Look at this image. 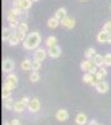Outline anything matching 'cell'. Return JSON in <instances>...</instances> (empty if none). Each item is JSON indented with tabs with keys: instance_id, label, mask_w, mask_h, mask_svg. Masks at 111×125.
<instances>
[{
	"instance_id": "6da1fadb",
	"label": "cell",
	"mask_w": 111,
	"mask_h": 125,
	"mask_svg": "<svg viewBox=\"0 0 111 125\" xmlns=\"http://www.w3.org/2000/svg\"><path fill=\"white\" fill-rule=\"evenodd\" d=\"M40 43H41V35L37 31H33L26 35V39L23 41V46L24 49L26 50H33V49H36Z\"/></svg>"
},
{
	"instance_id": "7a4b0ae2",
	"label": "cell",
	"mask_w": 111,
	"mask_h": 125,
	"mask_svg": "<svg viewBox=\"0 0 111 125\" xmlns=\"http://www.w3.org/2000/svg\"><path fill=\"white\" fill-rule=\"evenodd\" d=\"M4 85L10 88V89H15L18 85H19V80H18V76L15 74H8V76L5 78V81H4Z\"/></svg>"
},
{
	"instance_id": "3957f363",
	"label": "cell",
	"mask_w": 111,
	"mask_h": 125,
	"mask_svg": "<svg viewBox=\"0 0 111 125\" xmlns=\"http://www.w3.org/2000/svg\"><path fill=\"white\" fill-rule=\"evenodd\" d=\"M14 69H15V61L13 59L6 58L5 60H3V71L4 73H9V74H11Z\"/></svg>"
},
{
	"instance_id": "277c9868",
	"label": "cell",
	"mask_w": 111,
	"mask_h": 125,
	"mask_svg": "<svg viewBox=\"0 0 111 125\" xmlns=\"http://www.w3.org/2000/svg\"><path fill=\"white\" fill-rule=\"evenodd\" d=\"M28 109L29 111H31V113H37L40 110V101L37 98H33V99H30L29 104H28Z\"/></svg>"
},
{
	"instance_id": "5b68a950",
	"label": "cell",
	"mask_w": 111,
	"mask_h": 125,
	"mask_svg": "<svg viewBox=\"0 0 111 125\" xmlns=\"http://www.w3.org/2000/svg\"><path fill=\"white\" fill-rule=\"evenodd\" d=\"M92 66H95V62H94L92 59H86L80 64V69H81L83 71H85V73H90V70L92 69Z\"/></svg>"
},
{
	"instance_id": "8992f818",
	"label": "cell",
	"mask_w": 111,
	"mask_h": 125,
	"mask_svg": "<svg viewBox=\"0 0 111 125\" xmlns=\"http://www.w3.org/2000/svg\"><path fill=\"white\" fill-rule=\"evenodd\" d=\"M60 24H61L65 29H73L75 25H76V21L75 19L71 18V16H66L65 19H63L61 21H60Z\"/></svg>"
},
{
	"instance_id": "52a82bcc",
	"label": "cell",
	"mask_w": 111,
	"mask_h": 125,
	"mask_svg": "<svg viewBox=\"0 0 111 125\" xmlns=\"http://www.w3.org/2000/svg\"><path fill=\"white\" fill-rule=\"evenodd\" d=\"M46 55H47V51L45 49H37V50H35V53H34V60L41 62L43 60H45Z\"/></svg>"
},
{
	"instance_id": "ba28073f",
	"label": "cell",
	"mask_w": 111,
	"mask_h": 125,
	"mask_svg": "<svg viewBox=\"0 0 111 125\" xmlns=\"http://www.w3.org/2000/svg\"><path fill=\"white\" fill-rule=\"evenodd\" d=\"M55 118L59 121H66L69 119V113L66 109H59L55 114Z\"/></svg>"
},
{
	"instance_id": "9c48e42d",
	"label": "cell",
	"mask_w": 111,
	"mask_h": 125,
	"mask_svg": "<svg viewBox=\"0 0 111 125\" xmlns=\"http://www.w3.org/2000/svg\"><path fill=\"white\" fill-rule=\"evenodd\" d=\"M47 54H49L50 58L56 59V58H59L60 55H61V48H60L59 45H55V46L50 48V49L47 50Z\"/></svg>"
},
{
	"instance_id": "30bf717a",
	"label": "cell",
	"mask_w": 111,
	"mask_h": 125,
	"mask_svg": "<svg viewBox=\"0 0 111 125\" xmlns=\"http://www.w3.org/2000/svg\"><path fill=\"white\" fill-rule=\"evenodd\" d=\"M95 89H96V91L97 93H100V94H105V93H107L109 91V84L106 81H100V83H97V85L95 86Z\"/></svg>"
},
{
	"instance_id": "8fae6325",
	"label": "cell",
	"mask_w": 111,
	"mask_h": 125,
	"mask_svg": "<svg viewBox=\"0 0 111 125\" xmlns=\"http://www.w3.org/2000/svg\"><path fill=\"white\" fill-rule=\"evenodd\" d=\"M15 33L13 31V29L10 28H4L3 31H1V38H3V41H9V39L11 38Z\"/></svg>"
},
{
	"instance_id": "7c38bea8",
	"label": "cell",
	"mask_w": 111,
	"mask_h": 125,
	"mask_svg": "<svg viewBox=\"0 0 111 125\" xmlns=\"http://www.w3.org/2000/svg\"><path fill=\"white\" fill-rule=\"evenodd\" d=\"M25 108H28V104H25L23 100L15 101V105H14V111L15 113H21V111L25 110Z\"/></svg>"
},
{
	"instance_id": "4fadbf2b",
	"label": "cell",
	"mask_w": 111,
	"mask_h": 125,
	"mask_svg": "<svg viewBox=\"0 0 111 125\" xmlns=\"http://www.w3.org/2000/svg\"><path fill=\"white\" fill-rule=\"evenodd\" d=\"M75 121H76L77 125H85L87 123V116L85 115L84 113H80V114H77V115H76Z\"/></svg>"
},
{
	"instance_id": "5bb4252c",
	"label": "cell",
	"mask_w": 111,
	"mask_h": 125,
	"mask_svg": "<svg viewBox=\"0 0 111 125\" xmlns=\"http://www.w3.org/2000/svg\"><path fill=\"white\" fill-rule=\"evenodd\" d=\"M107 40H109V33H106V31L101 30L100 33L97 34V41L99 43H107Z\"/></svg>"
},
{
	"instance_id": "9a60e30c",
	"label": "cell",
	"mask_w": 111,
	"mask_h": 125,
	"mask_svg": "<svg viewBox=\"0 0 111 125\" xmlns=\"http://www.w3.org/2000/svg\"><path fill=\"white\" fill-rule=\"evenodd\" d=\"M67 16V14H66V9L65 8H60V9H57L56 10V13H55V18L56 19H59L60 21H61L63 19H65Z\"/></svg>"
},
{
	"instance_id": "2e32d148",
	"label": "cell",
	"mask_w": 111,
	"mask_h": 125,
	"mask_svg": "<svg viewBox=\"0 0 111 125\" xmlns=\"http://www.w3.org/2000/svg\"><path fill=\"white\" fill-rule=\"evenodd\" d=\"M59 24H60V20H59V19H56L55 16L50 18V19L47 20V26H49L50 29H55V28H57V26H59Z\"/></svg>"
},
{
	"instance_id": "e0dca14e",
	"label": "cell",
	"mask_w": 111,
	"mask_h": 125,
	"mask_svg": "<svg viewBox=\"0 0 111 125\" xmlns=\"http://www.w3.org/2000/svg\"><path fill=\"white\" fill-rule=\"evenodd\" d=\"M20 66H21V69L25 70V71L33 70V61H30L29 59H25V60H23V62H21Z\"/></svg>"
},
{
	"instance_id": "ac0fdd59",
	"label": "cell",
	"mask_w": 111,
	"mask_h": 125,
	"mask_svg": "<svg viewBox=\"0 0 111 125\" xmlns=\"http://www.w3.org/2000/svg\"><path fill=\"white\" fill-rule=\"evenodd\" d=\"M4 108L8 109V110H14V105H15V101H13L11 98H8V99H4Z\"/></svg>"
},
{
	"instance_id": "d6986e66",
	"label": "cell",
	"mask_w": 111,
	"mask_h": 125,
	"mask_svg": "<svg viewBox=\"0 0 111 125\" xmlns=\"http://www.w3.org/2000/svg\"><path fill=\"white\" fill-rule=\"evenodd\" d=\"M94 62H95V65L97 66V68H101L102 65H104V56L102 55H100V54H96L95 56H94Z\"/></svg>"
},
{
	"instance_id": "ffe728a7",
	"label": "cell",
	"mask_w": 111,
	"mask_h": 125,
	"mask_svg": "<svg viewBox=\"0 0 111 125\" xmlns=\"http://www.w3.org/2000/svg\"><path fill=\"white\" fill-rule=\"evenodd\" d=\"M11 93H13V89H10V88L3 85V90H1V96H3V99L10 98V96H11Z\"/></svg>"
},
{
	"instance_id": "44dd1931",
	"label": "cell",
	"mask_w": 111,
	"mask_h": 125,
	"mask_svg": "<svg viewBox=\"0 0 111 125\" xmlns=\"http://www.w3.org/2000/svg\"><path fill=\"white\" fill-rule=\"evenodd\" d=\"M45 43H46V46L50 49V48L57 45V44H56V43H57V39H56V36H49V38L46 39Z\"/></svg>"
},
{
	"instance_id": "7402d4cb",
	"label": "cell",
	"mask_w": 111,
	"mask_h": 125,
	"mask_svg": "<svg viewBox=\"0 0 111 125\" xmlns=\"http://www.w3.org/2000/svg\"><path fill=\"white\" fill-rule=\"evenodd\" d=\"M33 4V0H20V8L23 10H29L31 8Z\"/></svg>"
},
{
	"instance_id": "603a6c76",
	"label": "cell",
	"mask_w": 111,
	"mask_h": 125,
	"mask_svg": "<svg viewBox=\"0 0 111 125\" xmlns=\"http://www.w3.org/2000/svg\"><path fill=\"white\" fill-rule=\"evenodd\" d=\"M96 55V50L94 48H89L86 51H85V58L86 59H94V56Z\"/></svg>"
},
{
	"instance_id": "cb8c5ba5",
	"label": "cell",
	"mask_w": 111,
	"mask_h": 125,
	"mask_svg": "<svg viewBox=\"0 0 111 125\" xmlns=\"http://www.w3.org/2000/svg\"><path fill=\"white\" fill-rule=\"evenodd\" d=\"M19 43H20V40H19V38H18L16 34H14L11 38L9 39V41H8V44H9L10 46H15V45H18Z\"/></svg>"
},
{
	"instance_id": "d4e9b609",
	"label": "cell",
	"mask_w": 111,
	"mask_h": 125,
	"mask_svg": "<svg viewBox=\"0 0 111 125\" xmlns=\"http://www.w3.org/2000/svg\"><path fill=\"white\" fill-rule=\"evenodd\" d=\"M96 75L100 78V80H102L106 75H107V70L104 68V66H101V68H99V70H97V73H96Z\"/></svg>"
},
{
	"instance_id": "484cf974",
	"label": "cell",
	"mask_w": 111,
	"mask_h": 125,
	"mask_svg": "<svg viewBox=\"0 0 111 125\" xmlns=\"http://www.w3.org/2000/svg\"><path fill=\"white\" fill-rule=\"evenodd\" d=\"M28 29H29V25H28L25 21H23V23H20V25H19V28H18L16 31H19V33H23V34H26Z\"/></svg>"
},
{
	"instance_id": "4316f807",
	"label": "cell",
	"mask_w": 111,
	"mask_h": 125,
	"mask_svg": "<svg viewBox=\"0 0 111 125\" xmlns=\"http://www.w3.org/2000/svg\"><path fill=\"white\" fill-rule=\"evenodd\" d=\"M29 79H30V81H31V83H36V81L40 80V74H39L37 71H33L31 74H30Z\"/></svg>"
},
{
	"instance_id": "83f0119b",
	"label": "cell",
	"mask_w": 111,
	"mask_h": 125,
	"mask_svg": "<svg viewBox=\"0 0 111 125\" xmlns=\"http://www.w3.org/2000/svg\"><path fill=\"white\" fill-rule=\"evenodd\" d=\"M6 18H8V20H9V23L10 21H18V15H15L11 10L6 14Z\"/></svg>"
},
{
	"instance_id": "f1b7e54d",
	"label": "cell",
	"mask_w": 111,
	"mask_h": 125,
	"mask_svg": "<svg viewBox=\"0 0 111 125\" xmlns=\"http://www.w3.org/2000/svg\"><path fill=\"white\" fill-rule=\"evenodd\" d=\"M91 80H92V74H90V73H86L83 76V81L85 84H91Z\"/></svg>"
},
{
	"instance_id": "f546056e",
	"label": "cell",
	"mask_w": 111,
	"mask_h": 125,
	"mask_svg": "<svg viewBox=\"0 0 111 125\" xmlns=\"http://www.w3.org/2000/svg\"><path fill=\"white\" fill-rule=\"evenodd\" d=\"M104 65H106V66H110L111 65V54L110 53L104 56Z\"/></svg>"
},
{
	"instance_id": "4dcf8cb0",
	"label": "cell",
	"mask_w": 111,
	"mask_h": 125,
	"mask_svg": "<svg viewBox=\"0 0 111 125\" xmlns=\"http://www.w3.org/2000/svg\"><path fill=\"white\" fill-rule=\"evenodd\" d=\"M11 11L15 14V15H21L23 14V11H24V10L21 9V8H19V6H13V9H11Z\"/></svg>"
},
{
	"instance_id": "1f68e13d",
	"label": "cell",
	"mask_w": 111,
	"mask_h": 125,
	"mask_svg": "<svg viewBox=\"0 0 111 125\" xmlns=\"http://www.w3.org/2000/svg\"><path fill=\"white\" fill-rule=\"evenodd\" d=\"M40 68H41V62L34 60L33 61V71H37V70H40Z\"/></svg>"
},
{
	"instance_id": "d6a6232c",
	"label": "cell",
	"mask_w": 111,
	"mask_h": 125,
	"mask_svg": "<svg viewBox=\"0 0 111 125\" xmlns=\"http://www.w3.org/2000/svg\"><path fill=\"white\" fill-rule=\"evenodd\" d=\"M19 25H20L19 20H18V21H10V23H9V28H10V29H13V30H18Z\"/></svg>"
},
{
	"instance_id": "836d02e7",
	"label": "cell",
	"mask_w": 111,
	"mask_h": 125,
	"mask_svg": "<svg viewBox=\"0 0 111 125\" xmlns=\"http://www.w3.org/2000/svg\"><path fill=\"white\" fill-rule=\"evenodd\" d=\"M102 30L106 31V33H109V34H111V20H110V21H107V23H105Z\"/></svg>"
},
{
	"instance_id": "e575fe53",
	"label": "cell",
	"mask_w": 111,
	"mask_h": 125,
	"mask_svg": "<svg viewBox=\"0 0 111 125\" xmlns=\"http://www.w3.org/2000/svg\"><path fill=\"white\" fill-rule=\"evenodd\" d=\"M15 34L18 35V38H19V40H20V41H24V40L26 39V35H25V34H23V33H19V31H16Z\"/></svg>"
},
{
	"instance_id": "d590c367",
	"label": "cell",
	"mask_w": 111,
	"mask_h": 125,
	"mask_svg": "<svg viewBox=\"0 0 111 125\" xmlns=\"http://www.w3.org/2000/svg\"><path fill=\"white\" fill-rule=\"evenodd\" d=\"M10 124L11 125H21V123H20L19 119H13L11 121H10Z\"/></svg>"
},
{
	"instance_id": "8d00e7d4",
	"label": "cell",
	"mask_w": 111,
	"mask_h": 125,
	"mask_svg": "<svg viewBox=\"0 0 111 125\" xmlns=\"http://www.w3.org/2000/svg\"><path fill=\"white\" fill-rule=\"evenodd\" d=\"M89 125H99V124H97V121H96V120H91V121L89 123Z\"/></svg>"
},
{
	"instance_id": "74e56055",
	"label": "cell",
	"mask_w": 111,
	"mask_h": 125,
	"mask_svg": "<svg viewBox=\"0 0 111 125\" xmlns=\"http://www.w3.org/2000/svg\"><path fill=\"white\" fill-rule=\"evenodd\" d=\"M107 43L111 44V34H109V40H107Z\"/></svg>"
},
{
	"instance_id": "f35d334b",
	"label": "cell",
	"mask_w": 111,
	"mask_h": 125,
	"mask_svg": "<svg viewBox=\"0 0 111 125\" xmlns=\"http://www.w3.org/2000/svg\"><path fill=\"white\" fill-rule=\"evenodd\" d=\"M4 125H11V124H10V123H5Z\"/></svg>"
},
{
	"instance_id": "ab89813d",
	"label": "cell",
	"mask_w": 111,
	"mask_h": 125,
	"mask_svg": "<svg viewBox=\"0 0 111 125\" xmlns=\"http://www.w3.org/2000/svg\"><path fill=\"white\" fill-rule=\"evenodd\" d=\"M33 1H39V0H33Z\"/></svg>"
},
{
	"instance_id": "60d3db41",
	"label": "cell",
	"mask_w": 111,
	"mask_h": 125,
	"mask_svg": "<svg viewBox=\"0 0 111 125\" xmlns=\"http://www.w3.org/2000/svg\"><path fill=\"white\" fill-rule=\"evenodd\" d=\"M110 9H111V4H110Z\"/></svg>"
},
{
	"instance_id": "b9f144b4",
	"label": "cell",
	"mask_w": 111,
	"mask_h": 125,
	"mask_svg": "<svg viewBox=\"0 0 111 125\" xmlns=\"http://www.w3.org/2000/svg\"><path fill=\"white\" fill-rule=\"evenodd\" d=\"M81 1H85V0H81Z\"/></svg>"
},
{
	"instance_id": "7bdbcfd3",
	"label": "cell",
	"mask_w": 111,
	"mask_h": 125,
	"mask_svg": "<svg viewBox=\"0 0 111 125\" xmlns=\"http://www.w3.org/2000/svg\"><path fill=\"white\" fill-rule=\"evenodd\" d=\"M13 1H15V0H13Z\"/></svg>"
}]
</instances>
